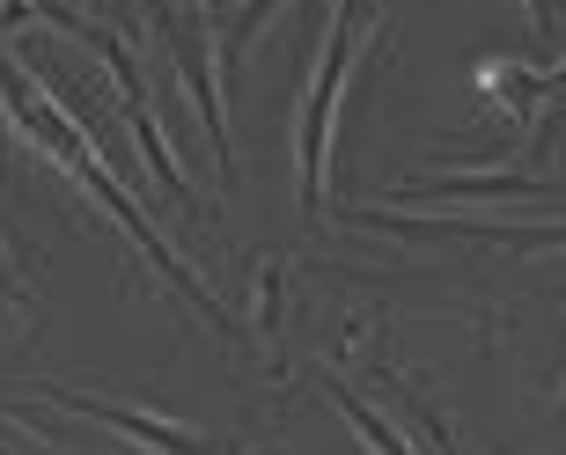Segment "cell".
I'll use <instances>...</instances> for the list:
<instances>
[{"instance_id":"cell-1","label":"cell","mask_w":566,"mask_h":455,"mask_svg":"<svg viewBox=\"0 0 566 455\" xmlns=\"http://www.w3.org/2000/svg\"><path fill=\"white\" fill-rule=\"evenodd\" d=\"M368 15H376V0H338L332 15V52H324V66L310 74V96H302V207H324V147H332V104H338V82H346V60H354V38L368 30Z\"/></svg>"},{"instance_id":"cell-2","label":"cell","mask_w":566,"mask_h":455,"mask_svg":"<svg viewBox=\"0 0 566 455\" xmlns=\"http://www.w3.org/2000/svg\"><path fill=\"white\" fill-rule=\"evenodd\" d=\"M44 396L66 404V412L104 419L111 434L133 441L140 455H213L207 434H191V426H177V419H155V412H133V404H118V396H88V390H66V382H44Z\"/></svg>"},{"instance_id":"cell-3","label":"cell","mask_w":566,"mask_h":455,"mask_svg":"<svg viewBox=\"0 0 566 455\" xmlns=\"http://www.w3.org/2000/svg\"><path fill=\"white\" fill-rule=\"evenodd\" d=\"M332 404H338V412H346V419H354L360 434H368V448H376V455H412V448H405V441L390 434V426H382L376 412H368V404H360L354 390H338V382H332Z\"/></svg>"},{"instance_id":"cell-4","label":"cell","mask_w":566,"mask_h":455,"mask_svg":"<svg viewBox=\"0 0 566 455\" xmlns=\"http://www.w3.org/2000/svg\"><path fill=\"white\" fill-rule=\"evenodd\" d=\"M15 287H22V279H15V265H8V250H0V316L15 309Z\"/></svg>"},{"instance_id":"cell-5","label":"cell","mask_w":566,"mask_h":455,"mask_svg":"<svg viewBox=\"0 0 566 455\" xmlns=\"http://www.w3.org/2000/svg\"><path fill=\"white\" fill-rule=\"evenodd\" d=\"M523 8H530V15H537V22H552V8H545V0H523Z\"/></svg>"}]
</instances>
